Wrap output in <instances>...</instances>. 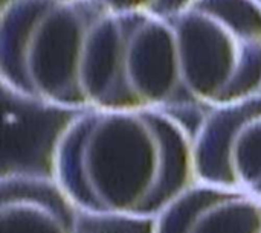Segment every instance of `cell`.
Instances as JSON below:
<instances>
[{"label": "cell", "instance_id": "cell-3", "mask_svg": "<svg viewBox=\"0 0 261 233\" xmlns=\"http://www.w3.org/2000/svg\"><path fill=\"white\" fill-rule=\"evenodd\" d=\"M168 18L184 104L213 110L261 93V0H184Z\"/></svg>", "mask_w": 261, "mask_h": 233}, {"label": "cell", "instance_id": "cell-6", "mask_svg": "<svg viewBox=\"0 0 261 233\" xmlns=\"http://www.w3.org/2000/svg\"><path fill=\"white\" fill-rule=\"evenodd\" d=\"M78 212L52 177L26 172L2 177V233H78Z\"/></svg>", "mask_w": 261, "mask_h": 233}, {"label": "cell", "instance_id": "cell-5", "mask_svg": "<svg viewBox=\"0 0 261 233\" xmlns=\"http://www.w3.org/2000/svg\"><path fill=\"white\" fill-rule=\"evenodd\" d=\"M151 233H261V200L197 182L153 221Z\"/></svg>", "mask_w": 261, "mask_h": 233}, {"label": "cell", "instance_id": "cell-7", "mask_svg": "<svg viewBox=\"0 0 261 233\" xmlns=\"http://www.w3.org/2000/svg\"><path fill=\"white\" fill-rule=\"evenodd\" d=\"M113 12H139L154 11L159 0H90Z\"/></svg>", "mask_w": 261, "mask_h": 233}, {"label": "cell", "instance_id": "cell-2", "mask_svg": "<svg viewBox=\"0 0 261 233\" xmlns=\"http://www.w3.org/2000/svg\"><path fill=\"white\" fill-rule=\"evenodd\" d=\"M130 14L90 0H6L0 17L5 89L61 110L132 108Z\"/></svg>", "mask_w": 261, "mask_h": 233}, {"label": "cell", "instance_id": "cell-4", "mask_svg": "<svg viewBox=\"0 0 261 233\" xmlns=\"http://www.w3.org/2000/svg\"><path fill=\"white\" fill-rule=\"evenodd\" d=\"M194 163L197 182L261 200V93L208 110L194 133Z\"/></svg>", "mask_w": 261, "mask_h": 233}, {"label": "cell", "instance_id": "cell-1", "mask_svg": "<svg viewBox=\"0 0 261 233\" xmlns=\"http://www.w3.org/2000/svg\"><path fill=\"white\" fill-rule=\"evenodd\" d=\"M50 165L92 217L153 223L197 183L194 134L165 108L80 111L58 134Z\"/></svg>", "mask_w": 261, "mask_h": 233}]
</instances>
